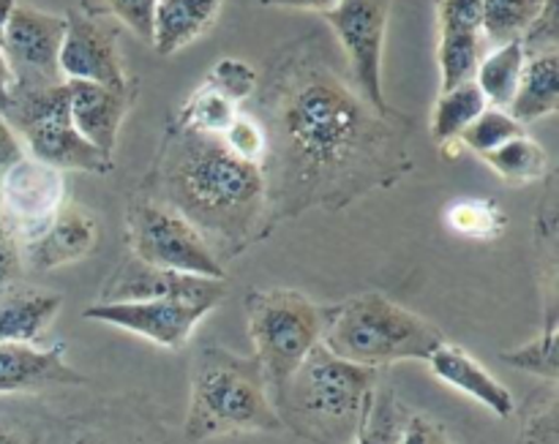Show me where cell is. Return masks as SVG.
Returning <instances> with one entry per match:
<instances>
[{
  "label": "cell",
  "mask_w": 559,
  "mask_h": 444,
  "mask_svg": "<svg viewBox=\"0 0 559 444\" xmlns=\"http://www.w3.org/2000/svg\"><path fill=\"white\" fill-rule=\"evenodd\" d=\"M437 63L440 93L473 80L484 58V14L480 0H437Z\"/></svg>",
  "instance_id": "cell-14"
},
{
  "label": "cell",
  "mask_w": 559,
  "mask_h": 444,
  "mask_svg": "<svg viewBox=\"0 0 559 444\" xmlns=\"http://www.w3.org/2000/svg\"><path fill=\"white\" fill-rule=\"evenodd\" d=\"M544 331L535 338H530L522 347L502 352V363L513 365V369L533 374L538 380H546L549 385H557L559 376V314L544 316Z\"/></svg>",
  "instance_id": "cell-26"
},
{
  "label": "cell",
  "mask_w": 559,
  "mask_h": 444,
  "mask_svg": "<svg viewBox=\"0 0 559 444\" xmlns=\"http://www.w3.org/2000/svg\"><path fill=\"white\" fill-rule=\"evenodd\" d=\"M254 360L273 393L295 374L311 349L322 344L328 305L298 289H251L243 300Z\"/></svg>",
  "instance_id": "cell-6"
},
{
  "label": "cell",
  "mask_w": 559,
  "mask_h": 444,
  "mask_svg": "<svg viewBox=\"0 0 559 444\" xmlns=\"http://www.w3.org/2000/svg\"><path fill=\"white\" fill-rule=\"evenodd\" d=\"M544 0H480L484 14V38L491 47L508 41H522L524 33L538 16Z\"/></svg>",
  "instance_id": "cell-29"
},
{
  "label": "cell",
  "mask_w": 559,
  "mask_h": 444,
  "mask_svg": "<svg viewBox=\"0 0 559 444\" xmlns=\"http://www.w3.org/2000/svg\"><path fill=\"white\" fill-rule=\"evenodd\" d=\"M486 107H489V104H486L484 93L475 85V80L462 82V85L451 87V91H442L435 104V112H431V136H435L437 145L445 147L451 145V142H459L464 129H467Z\"/></svg>",
  "instance_id": "cell-24"
},
{
  "label": "cell",
  "mask_w": 559,
  "mask_h": 444,
  "mask_svg": "<svg viewBox=\"0 0 559 444\" xmlns=\"http://www.w3.org/2000/svg\"><path fill=\"white\" fill-rule=\"evenodd\" d=\"M426 363H429L431 374L437 380L445 382L453 391L464 393L473 401H478L495 418L508 420L516 415V398H513V393L484 363H478L467 349L459 347V344L442 341Z\"/></svg>",
  "instance_id": "cell-18"
},
{
  "label": "cell",
  "mask_w": 559,
  "mask_h": 444,
  "mask_svg": "<svg viewBox=\"0 0 559 444\" xmlns=\"http://www.w3.org/2000/svg\"><path fill=\"white\" fill-rule=\"evenodd\" d=\"M63 33L66 16L33 9L27 3H16L11 9L0 49L14 71V85L49 87L66 82L58 65Z\"/></svg>",
  "instance_id": "cell-11"
},
{
  "label": "cell",
  "mask_w": 559,
  "mask_h": 444,
  "mask_svg": "<svg viewBox=\"0 0 559 444\" xmlns=\"http://www.w3.org/2000/svg\"><path fill=\"white\" fill-rule=\"evenodd\" d=\"M380 382L382 371L347 363L320 344L273 393L271 401L282 429L300 440L353 444Z\"/></svg>",
  "instance_id": "cell-3"
},
{
  "label": "cell",
  "mask_w": 559,
  "mask_h": 444,
  "mask_svg": "<svg viewBox=\"0 0 559 444\" xmlns=\"http://www.w3.org/2000/svg\"><path fill=\"white\" fill-rule=\"evenodd\" d=\"M213 278H197L186 276V273L164 271V267L145 265V262L129 260L120 262L112 271L109 281L104 284L98 303H126V300H153V298H167V295H186L197 292Z\"/></svg>",
  "instance_id": "cell-20"
},
{
  "label": "cell",
  "mask_w": 559,
  "mask_h": 444,
  "mask_svg": "<svg viewBox=\"0 0 559 444\" xmlns=\"http://www.w3.org/2000/svg\"><path fill=\"white\" fill-rule=\"evenodd\" d=\"M63 205V172L38 158L22 156L0 175V211L20 245L36 240Z\"/></svg>",
  "instance_id": "cell-12"
},
{
  "label": "cell",
  "mask_w": 559,
  "mask_h": 444,
  "mask_svg": "<svg viewBox=\"0 0 559 444\" xmlns=\"http://www.w3.org/2000/svg\"><path fill=\"white\" fill-rule=\"evenodd\" d=\"M85 382L66 360V344H0V398L36 396L49 387H76Z\"/></svg>",
  "instance_id": "cell-15"
},
{
  "label": "cell",
  "mask_w": 559,
  "mask_h": 444,
  "mask_svg": "<svg viewBox=\"0 0 559 444\" xmlns=\"http://www.w3.org/2000/svg\"><path fill=\"white\" fill-rule=\"evenodd\" d=\"M559 107V58L557 52L527 55L522 76H519L516 93L508 107L516 123H533V120L549 118Z\"/></svg>",
  "instance_id": "cell-22"
},
{
  "label": "cell",
  "mask_w": 559,
  "mask_h": 444,
  "mask_svg": "<svg viewBox=\"0 0 559 444\" xmlns=\"http://www.w3.org/2000/svg\"><path fill=\"white\" fill-rule=\"evenodd\" d=\"M442 341L448 338L435 322L377 292L353 295L328 305V325L322 333L328 352L374 371L407 360L426 363Z\"/></svg>",
  "instance_id": "cell-5"
},
{
  "label": "cell",
  "mask_w": 559,
  "mask_h": 444,
  "mask_svg": "<svg viewBox=\"0 0 559 444\" xmlns=\"http://www.w3.org/2000/svg\"><path fill=\"white\" fill-rule=\"evenodd\" d=\"M522 134H524V125L516 123L508 109L486 107L484 112H480L478 118L464 129V134L459 136V142H462L467 151L478 153V156H486V153L497 151V147H502L506 142L516 140V136Z\"/></svg>",
  "instance_id": "cell-33"
},
{
  "label": "cell",
  "mask_w": 559,
  "mask_h": 444,
  "mask_svg": "<svg viewBox=\"0 0 559 444\" xmlns=\"http://www.w3.org/2000/svg\"><path fill=\"white\" fill-rule=\"evenodd\" d=\"M227 295V281H211L197 292L167 295L153 300H126V303H93L82 311L91 322L134 333L156 347L178 352L194 336L197 325L211 311L222 305Z\"/></svg>",
  "instance_id": "cell-9"
},
{
  "label": "cell",
  "mask_w": 559,
  "mask_h": 444,
  "mask_svg": "<svg viewBox=\"0 0 559 444\" xmlns=\"http://www.w3.org/2000/svg\"><path fill=\"white\" fill-rule=\"evenodd\" d=\"M559 44V0H544L538 16L522 36V47L527 55L557 52Z\"/></svg>",
  "instance_id": "cell-37"
},
{
  "label": "cell",
  "mask_w": 559,
  "mask_h": 444,
  "mask_svg": "<svg viewBox=\"0 0 559 444\" xmlns=\"http://www.w3.org/2000/svg\"><path fill=\"white\" fill-rule=\"evenodd\" d=\"M224 0H158L153 11V49L175 55L202 36L216 22Z\"/></svg>",
  "instance_id": "cell-21"
},
{
  "label": "cell",
  "mask_w": 559,
  "mask_h": 444,
  "mask_svg": "<svg viewBox=\"0 0 559 444\" xmlns=\"http://www.w3.org/2000/svg\"><path fill=\"white\" fill-rule=\"evenodd\" d=\"M238 112V104H233L227 96L213 91L211 85H202L200 91L191 93L189 101L180 107L173 125H178V129L183 131H197V134L222 136Z\"/></svg>",
  "instance_id": "cell-28"
},
{
  "label": "cell",
  "mask_w": 559,
  "mask_h": 444,
  "mask_svg": "<svg viewBox=\"0 0 559 444\" xmlns=\"http://www.w3.org/2000/svg\"><path fill=\"white\" fill-rule=\"evenodd\" d=\"M407 407L399 401L396 393L380 382L371 396L366 418L360 423L353 444H402L404 425H407Z\"/></svg>",
  "instance_id": "cell-27"
},
{
  "label": "cell",
  "mask_w": 559,
  "mask_h": 444,
  "mask_svg": "<svg viewBox=\"0 0 559 444\" xmlns=\"http://www.w3.org/2000/svg\"><path fill=\"white\" fill-rule=\"evenodd\" d=\"M224 145L235 153L238 158L251 164H262L265 158V131L257 123L254 115L238 112L229 129L222 134Z\"/></svg>",
  "instance_id": "cell-36"
},
{
  "label": "cell",
  "mask_w": 559,
  "mask_h": 444,
  "mask_svg": "<svg viewBox=\"0 0 559 444\" xmlns=\"http://www.w3.org/2000/svg\"><path fill=\"white\" fill-rule=\"evenodd\" d=\"M58 65L66 82H93L112 91H126L134 82L126 74L123 55L118 49V27L82 11L66 14Z\"/></svg>",
  "instance_id": "cell-13"
},
{
  "label": "cell",
  "mask_w": 559,
  "mask_h": 444,
  "mask_svg": "<svg viewBox=\"0 0 559 444\" xmlns=\"http://www.w3.org/2000/svg\"><path fill=\"white\" fill-rule=\"evenodd\" d=\"M524 60H527V52H524L522 41H508L500 44V47L491 49L489 55H484L475 69V85L484 93L486 104L497 109H508L513 101V93H516L519 76H522Z\"/></svg>",
  "instance_id": "cell-23"
},
{
  "label": "cell",
  "mask_w": 559,
  "mask_h": 444,
  "mask_svg": "<svg viewBox=\"0 0 559 444\" xmlns=\"http://www.w3.org/2000/svg\"><path fill=\"white\" fill-rule=\"evenodd\" d=\"M98 238L102 227L87 207L63 205L36 240L22 245V262L38 273L58 271L71 262L87 260L98 245Z\"/></svg>",
  "instance_id": "cell-16"
},
{
  "label": "cell",
  "mask_w": 559,
  "mask_h": 444,
  "mask_svg": "<svg viewBox=\"0 0 559 444\" xmlns=\"http://www.w3.org/2000/svg\"><path fill=\"white\" fill-rule=\"evenodd\" d=\"M480 158H484L502 180L516 185L538 183V180H544L546 172H549V156H546L544 147L535 140H530L527 134L506 142L502 147H497V151L486 153V156Z\"/></svg>",
  "instance_id": "cell-25"
},
{
  "label": "cell",
  "mask_w": 559,
  "mask_h": 444,
  "mask_svg": "<svg viewBox=\"0 0 559 444\" xmlns=\"http://www.w3.org/2000/svg\"><path fill=\"white\" fill-rule=\"evenodd\" d=\"M142 194L178 211L218 262L235 260L271 235L260 164L235 156L222 136L169 125Z\"/></svg>",
  "instance_id": "cell-2"
},
{
  "label": "cell",
  "mask_w": 559,
  "mask_h": 444,
  "mask_svg": "<svg viewBox=\"0 0 559 444\" xmlns=\"http://www.w3.org/2000/svg\"><path fill=\"white\" fill-rule=\"evenodd\" d=\"M445 221L456 235L475 240L500 238L506 229V216L491 200H462L456 205H448Z\"/></svg>",
  "instance_id": "cell-32"
},
{
  "label": "cell",
  "mask_w": 559,
  "mask_h": 444,
  "mask_svg": "<svg viewBox=\"0 0 559 444\" xmlns=\"http://www.w3.org/2000/svg\"><path fill=\"white\" fill-rule=\"evenodd\" d=\"M251 98L249 115L265 131L260 169L271 232L309 211H344L413 169V118L371 107L320 33L273 52Z\"/></svg>",
  "instance_id": "cell-1"
},
{
  "label": "cell",
  "mask_w": 559,
  "mask_h": 444,
  "mask_svg": "<svg viewBox=\"0 0 559 444\" xmlns=\"http://www.w3.org/2000/svg\"><path fill=\"white\" fill-rule=\"evenodd\" d=\"M66 91H69V112L76 131L96 151L112 158L115 147H118L120 125H123L126 115L136 98V82H131L126 91H112V87L93 85V82L69 80Z\"/></svg>",
  "instance_id": "cell-17"
},
{
  "label": "cell",
  "mask_w": 559,
  "mask_h": 444,
  "mask_svg": "<svg viewBox=\"0 0 559 444\" xmlns=\"http://www.w3.org/2000/svg\"><path fill=\"white\" fill-rule=\"evenodd\" d=\"M522 431L519 444H559V398L557 385H546L535 391L519 409Z\"/></svg>",
  "instance_id": "cell-31"
},
{
  "label": "cell",
  "mask_w": 559,
  "mask_h": 444,
  "mask_svg": "<svg viewBox=\"0 0 559 444\" xmlns=\"http://www.w3.org/2000/svg\"><path fill=\"white\" fill-rule=\"evenodd\" d=\"M126 245L131 256L145 265L186 273L197 278L227 281L224 265L207 240L164 202L140 194L126 211Z\"/></svg>",
  "instance_id": "cell-8"
},
{
  "label": "cell",
  "mask_w": 559,
  "mask_h": 444,
  "mask_svg": "<svg viewBox=\"0 0 559 444\" xmlns=\"http://www.w3.org/2000/svg\"><path fill=\"white\" fill-rule=\"evenodd\" d=\"M402 444H453V440L442 423L426 418V415L409 412L407 425H404L402 434Z\"/></svg>",
  "instance_id": "cell-39"
},
{
  "label": "cell",
  "mask_w": 559,
  "mask_h": 444,
  "mask_svg": "<svg viewBox=\"0 0 559 444\" xmlns=\"http://www.w3.org/2000/svg\"><path fill=\"white\" fill-rule=\"evenodd\" d=\"M16 5V0H0V44H3V33H5V22H9L11 9Z\"/></svg>",
  "instance_id": "cell-44"
},
{
  "label": "cell",
  "mask_w": 559,
  "mask_h": 444,
  "mask_svg": "<svg viewBox=\"0 0 559 444\" xmlns=\"http://www.w3.org/2000/svg\"><path fill=\"white\" fill-rule=\"evenodd\" d=\"M257 80H260V74H257L246 60L222 58L211 69L205 85H211L213 91L227 96L233 104H243V101H251V96H254Z\"/></svg>",
  "instance_id": "cell-35"
},
{
  "label": "cell",
  "mask_w": 559,
  "mask_h": 444,
  "mask_svg": "<svg viewBox=\"0 0 559 444\" xmlns=\"http://www.w3.org/2000/svg\"><path fill=\"white\" fill-rule=\"evenodd\" d=\"M158 0H80L82 14L87 16H112L120 25L129 27L136 38L151 41L153 38V11Z\"/></svg>",
  "instance_id": "cell-34"
},
{
  "label": "cell",
  "mask_w": 559,
  "mask_h": 444,
  "mask_svg": "<svg viewBox=\"0 0 559 444\" xmlns=\"http://www.w3.org/2000/svg\"><path fill=\"white\" fill-rule=\"evenodd\" d=\"M5 120L20 136L27 156L60 169L107 175L115 161L91 145L76 131L69 112V91L66 82L49 87H20L11 91V104Z\"/></svg>",
  "instance_id": "cell-7"
},
{
  "label": "cell",
  "mask_w": 559,
  "mask_h": 444,
  "mask_svg": "<svg viewBox=\"0 0 559 444\" xmlns=\"http://www.w3.org/2000/svg\"><path fill=\"white\" fill-rule=\"evenodd\" d=\"M11 91H14V71H11L9 60H5L3 49H0V115L5 118L11 104Z\"/></svg>",
  "instance_id": "cell-43"
},
{
  "label": "cell",
  "mask_w": 559,
  "mask_h": 444,
  "mask_svg": "<svg viewBox=\"0 0 559 444\" xmlns=\"http://www.w3.org/2000/svg\"><path fill=\"white\" fill-rule=\"evenodd\" d=\"M63 309V295L27 284L0 289V344H38Z\"/></svg>",
  "instance_id": "cell-19"
},
{
  "label": "cell",
  "mask_w": 559,
  "mask_h": 444,
  "mask_svg": "<svg viewBox=\"0 0 559 444\" xmlns=\"http://www.w3.org/2000/svg\"><path fill=\"white\" fill-rule=\"evenodd\" d=\"M393 0H338L322 14L333 31L344 65L360 96L380 112L393 109L382 91V55H385L388 22Z\"/></svg>",
  "instance_id": "cell-10"
},
{
  "label": "cell",
  "mask_w": 559,
  "mask_h": 444,
  "mask_svg": "<svg viewBox=\"0 0 559 444\" xmlns=\"http://www.w3.org/2000/svg\"><path fill=\"white\" fill-rule=\"evenodd\" d=\"M338 0H260V5H273V9H300V11H317L325 14L336 5Z\"/></svg>",
  "instance_id": "cell-42"
},
{
  "label": "cell",
  "mask_w": 559,
  "mask_h": 444,
  "mask_svg": "<svg viewBox=\"0 0 559 444\" xmlns=\"http://www.w3.org/2000/svg\"><path fill=\"white\" fill-rule=\"evenodd\" d=\"M0 444H63L58 423L41 409L0 401Z\"/></svg>",
  "instance_id": "cell-30"
},
{
  "label": "cell",
  "mask_w": 559,
  "mask_h": 444,
  "mask_svg": "<svg viewBox=\"0 0 559 444\" xmlns=\"http://www.w3.org/2000/svg\"><path fill=\"white\" fill-rule=\"evenodd\" d=\"M282 431L260 363L207 341L197 349L189 374L186 442L200 444L216 436L273 434Z\"/></svg>",
  "instance_id": "cell-4"
},
{
  "label": "cell",
  "mask_w": 559,
  "mask_h": 444,
  "mask_svg": "<svg viewBox=\"0 0 559 444\" xmlns=\"http://www.w3.org/2000/svg\"><path fill=\"white\" fill-rule=\"evenodd\" d=\"M22 271H25V262H22V245L20 240H16L14 229H11L9 221H5L3 211H0V289L20 281Z\"/></svg>",
  "instance_id": "cell-38"
},
{
  "label": "cell",
  "mask_w": 559,
  "mask_h": 444,
  "mask_svg": "<svg viewBox=\"0 0 559 444\" xmlns=\"http://www.w3.org/2000/svg\"><path fill=\"white\" fill-rule=\"evenodd\" d=\"M63 444H151L145 436L134 434L129 429H115V425H87V429L74 431L69 442Z\"/></svg>",
  "instance_id": "cell-40"
},
{
  "label": "cell",
  "mask_w": 559,
  "mask_h": 444,
  "mask_svg": "<svg viewBox=\"0 0 559 444\" xmlns=\"http://www.w3.org/2000/svg\"><path fill=\"white\" fill-rule=\"evenodd\" d=\"M22 156H27L25 147H22L20 136L14 134V129L9 125V120L0 115V175L11 167V164L20 161Z\"/></svg>",
  "instance_id": "cell-41"
}]
</instances>
